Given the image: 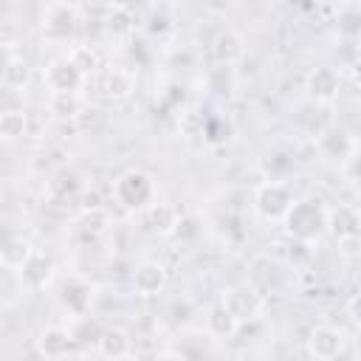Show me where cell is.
Listing matches in <instances>:
<instances>
[{
    "label": "cell",
    "instance_id": "7402d4cb",
    "mask_svg": "<svg viewBox=\"0 0 361 361\" xmlns=\"http://www.w3.org/2000/svg\"><path fill=\"white\" fill-rule=\"evenodd\" d=\"M350 316H353L355 322H361V293L350 299Z\"/></svg>",
    "mask_w": 361,
    "mask_h": 361
},
{
    "label": "cell",
    "instance_id": "5bb4252c",
    "mask_svg": "<svg viewBox=\"0 0 361 361\" xmlns=\"http://www.w3.org/2000/svg\"><path fill=\"white\" fill-rule=\"evenodd\" d=\"M85 107V99L82 93H51L48 99V110L56 116V118H76Z\"/></svg>",
    "mask_w": 361,
    "mask_h": 361
},
{
    "label": "cell",
    "instance_id": "44dd1931",
    "mask_svg": "<svg viewBox=\"0 0 361 361\" xmlns=\"http://www.w3.org/2000/svg\"><path fill=\"white\" fill-rule=\"evenodd\" d=\"M149 217H152V223H155V228H161V231H175L178 228V214H175V209H169V206H161V203H155L152 209H149Z\"/></svg>",
    "mask_w": 361,
    "mask_h": 361
},
{
    "label": "cell",
    "instance_id": "ba28073f",
    "mask_svg": "<svg viewBox=\"0 0 361 361\" xmlns=\"http://www.w3.org/2000/svg\"><path fill=\"white\" fill-rule=\"evenodd\" d=\"M71 344H73V336L65 327H59V324L45 327L39 333V338H37V347H39V353L45 358H62V355H68Z\"/></svg>",
    "mask_w": 361,
    "mask_h": 361
},
{
    "label": "cell",
    "instance_id": "277c9868",
    "mask_svg": "<svg viewBox=\"0 0 361 361\" xmlns=\"http://www.w3.org/2000/svg\"><path fill=\"white\" fill-rule=\"evenodd\" d=\"M293 195L282 180H268L257 189V209L262 217H285L293 209Z\"/></svg>",
    "mask_w": 361,
    "mask_h": 361
},
{
    "label": "cell",
    "instance_id": "8fae6325",
    "mask_svg": "<svg viewBox=\"0 0 361 361\" xmlns=\"http://www.w3.org/2000/svg\"><path fill=\"white\" fill-rule=\"evenodd\" d=\"M31 82V68L23 56H14L6 51V65H3V87L6 90H23Z\"/></svg>",
    "mask_w": 361,
    "mask_h": 361
},
{
    "label": "cell",
    "instance_id": "7a4b0ae2",
    "mask_svg": "<svg viewBox=\"0 0 361 361\" xmlns=\"http://www.w3.org/2000/svg\"><path fill=\"white\" fill-rule=\"evenodd\" d=\"M285 223L296 240H310L322 231V226H327V212L313 200H302L293 203V209L285 214Z\"/></svg>",
    "mask_w": 361,
    "mask_h": 361
},
{
    "label": "cell",
    "instance_id": "8992f818",
    "mask_svg": "<svg viewBox=\"0 0 361 361\" xmlns=\"http://www.w3.org/2000/svg\"><path fill=\"white\" fill-rule=\"evenodd\" d=\"M76 23V8L65 3H48L42 11V28L51 37H68Z\"/></svg>",
    "mask_w": 361,
    "mask_h": 361
},
{
    "label": "cell",
    "instance_id": "7c38bea8",
    "mask_svg": "<svg viewBox=\"0 0 361 361\" xmlns=\"http://www.w3.org/2000/svg\"><path fill=\"white\" fill-rule=\"evenodd\" d=\"M51 274H54L51 259H48L45 254H34L31 262H28L17 276H20V285H28V288H45L48 279H51Z\"/></svg>",
    "mask_w": 361,
    "mask_h": 361
},
{
    "label": "cell",
    "instance_id": "52a82bcc",
    "mask_svg": "<svg viewBox=\"0 0 361 361\" xmlns=\"http://www.w3.org/2000/svg\"><path fill=\"white\" fill-rule=\"evenodd\" d=\"M164 285H166V271H164V265H158V262H152V259L141 262V265L133 271V288H135V293H141V296H152V293H158Z\"/></svg>",
    "mask_w": 361,
    "mask_h": 361
},
{
    "label": "cell",
    "instance_id": "603a6c76",
    "mask_svg": "<svg viewBox=\"0 0 361 361\" xmlns=\"http://www.w3.org/2000/svg\"><path fill=\"white\" fill-rule=\"evenodd\" d=\"M155 361H186L180 353H172V350H164V353H158L155 355Z\"/></svg>",
    "mask_w": 361,
    "mask_h": 361
},
{
    "label": "cell",
    "instance_id": "9c48e42d",
    "mask_svg": "<svg viewBox=\"0 0 361 361\" xmlns=\"http://www.w3.org/2000/svg\"><path fill=\"white\" fill-rule=\"evenodd\" d=\"M307 90L316 102H330L338 96V73L333 68H313L307 76Z\"/></svg>",
    "mask_w": 361,
    "mask_h": 361
},
{
    "label": "cell",
    "instance_id": "ffe728a7",
    "mask_svg": "<svg viewBox=\"0 0 361 361\" xmlns=\"http://www.w3.org/2000/svg\"><path fill=\"white\" fill-rule=\"evenodd\" d=\"M65 56L71 59V65H73L82 76H85V73H90V71H96V65H99V54H96L90 45H73Z\"/></svg>",
    "mask_w": 361,
    "mask_h": 361
},
{
    "label": "cell",
    "instance_id": "e0dca14e",
    "mask_svg": "<svg viewBox=\"0 0 361 361\" xmlns=\"http://www.w3.org/2000/svg\"><path fill=\"white\" fill-rule=\"evenodd\" d=\"M25 130H28V113L25 110H3V116H0L3 141H14V138L25 135Z\"/></svg>",
    "mask_w": 361,
    "mask_h": 361
},
{
    "label": "cell",
    "instance_id": "6da1fadb",
    "mask_svg": "<svg viewBox=\"0 0 361 361\" xmlns=\"http://www.w3.org/2000/svg\"><path fill=\"white\" fill-rule=\"evenodd\" d=\"M113 195L127 209H147V206H155L152 203L155 200V180H152V175H147L141 169H130L116 180Z\"/></svg>",
    "mask_w": 361,
    "mask_h": 361
},
{
    "label": "cell",
    "instance_id": "3957f363",
    "mask_svg": "<svg viewBox=\"0 0 361 361\" xmlns=\"http://www.w3.org/2000/svg\"><path fill=\"white\" fill-rule=\"evenodd\" d=\"M42 82L48 85L51 93H79L85 76L71 65L68 56H56V59H51V62L45 65Z\"/></svg>",
    "mask_w": 361,
    "mask_h": 361
},
{
    "label": "cell",
    "instance_id": "9a60e30c",
    "mask_svg": "<svg viewBox=\"0 0 361 361\" xmlns=\"http://www.w3.org/2000/svg\"><path fill=\"white\" fill-rule=\"evenodd\" d=\"M62 302H65V307H68L73 316L82 319V316L87 313V307H90V288L73 279V282L65 285V290H62Z\"/></svg>",
    "mask_w": 361,
    "mask_h": 361
},
{
    "label": "cell",
    "instance_id": "5b68a950",
    "mask_svg": "<svg viewBox=\"0 0 361 361\" xmlns=\"http://www.w3.org/2000/svg\"><path fill=\"white\" fill-rule=\"evenodd\" d=\"M307 347H310V353L319 361H336L338 353L344 350V333L336 330V327H330V324H319V327L310 330Z\"/></svg>",
    "mask_w": 361,
    "mask_h": 361
},
{
    "label": "cell",
    "instance_id": "4fadbf2b",
    "mask_svg": "<svg viewBox=\"0 0 361 361\" xmlns=\"http://www.w3.org/2000/svg\"><path fill=\"white\" fill-rule=\"evenodd\" d=\"M104 90L113 99H127L135 90V73L127 68H110L104 76Z\"/></svg>",
    "mask_w": 361,
    "mask_h": 361
},
{
    "label": "cell",
    "instance_id": "30bf717a",
    "mask_svg": "<svg viewBox=\"0 0 361 361\" xmlns=\"http://www.w3.org/2000/svg\"><path fill=\"white\" fill-rule=\"evenodd\" d=\"M34 254H37V251L31 248L28 240H23V237H8V240L3 243V251H0V257H3V268L20 274V271L31 262Z\"/></svg>",
    "mask_w": 361,
    "mask_h": 361
},
{
    "label": "cell",
    "instance_id": "d6986e66",
    "mask_svg": "<svg viewBox=\"0 0 361 361\" xmlns=\"http://www.w3.org/2000/svg\"><path fill=\"white\" fill-rule=\"evenodd\" d=\"M237 330V316L220 302L217 307H212V313H209V333L212 336H231Z\"/></svg>",
    "mask_w": 361,
    "mask_h": 361
},
{
    "label": "cell",
    "instance_id": "2e32d148",
    "mask_svg": "<svg viewBox=\"0 0 361 361\" xmlns=\"http://www.w3.org/2000/svg\"><path fill=\"white\" fill-rule=\"evenodd\" d=\"M96 344H99V353L104 358H113V361L116 358H124L130 353V338L121 330H104V333H99Z\"/></svg>",
    "mask_w": 361,
    "mask_h": 361
},
{
    "label": "cell",
    "instance_id": "ac0fdd59",
    "mask_svg": "<svg viewBox=\"0 0 361 361\" xmlns=\"http://www.w3.org/2000/svg\"><path fill=\"white\" fill-rule=\"evenodd\" d=\"M240 54H243V42H240V37H237L234 31H223V34L214 39V56H217L220 65L228 68Z\"/></svg>",
    "mask_w": 361,
    "mask_h": 361
}]
</instances>
